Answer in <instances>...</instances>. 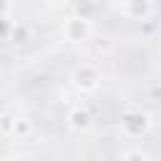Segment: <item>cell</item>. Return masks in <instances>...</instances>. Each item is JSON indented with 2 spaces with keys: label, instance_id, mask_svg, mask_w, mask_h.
Listing matches in <instances>:
<instances>
[{
  "label": "cell",
  "instance_id": "6",
  "mask_svg": "<svg viewBox=\"0 0 161 161\" xmlns=\"http://www.w3.org/2000/svg\"><path fill=\"white\" fill-rule=\"evenodd\" d=\"M8 40L13 45H25L30 40V28L25 23H13L10 25V33H8Z\"/></svg>",
  "mask_w": 161,
  "mask_h": 161
},
{
  "label": "cell",
  "instance_id": "12",
  "mask_svg": "<svg viewBox=\"0 0 161 161\" xmlns=\"http://www.w3.org/2000/svg\"><path fill=\"white\" fill-rule=\"evenodd\" d=\"M8 3H10V0H8Z\"/></svg>",
  "mask_w": 161,
  "mask_h": 161
},
{
  "label": "cell",
  "instance_id": "7",
  "mask_svg": "<svg viewBox=\"0 0 161 161\" xmlns=\"http://www.w3.org/2000/svg\"><path fill=\"white\" fill-rule=\"evenodd\" d=\"M30 131H33L30 121H28L25 116H15V121H13V128H10V136H15V138H25Z\"/></svg>",
  "mask_w": 161,
  "mask_h": 161
},
{
  "label": "cell",
  "instance_id": "1",
  "mask_svg": "<svg viewBox=\"0 0 161 161\" xmlns=\"http://www.w3.org/2000/svg\"><path fill=\"white\" fill-rule=\"evenodd\" d=\"M151 113L138 108V106H128L121 111V118H118V126H121V133L126 138H143L148 131H151Z\"/></svg>",
  "mask_w": 161,
  "mask_h": 161
},
{
  "label": "cell",
  "instance_id": "3",
  "mask_svg": "<svg viewBox=\"0 0 161 161\" xmlns=\"http://www.w3.org/2000/svg\"><path fill=\"white\" fill-rule=\"evenodd\" d=\"M70 80H73V86H75L80 93H96V91L101 88V70H98L96 65H91V63H80V65L73 70Z\"/></svg>",
  "mask_w": 161,
  "mask_h": 161
},
{
  "label": "cell",
  "instance_id": "2",
  "mask_svg": "<svg viewBox=\"0 0 161 161\" xmlns=\"http://www.w3.org/2000/svg\"><path fill=\"white\" fill-rule=\"evenodd\" d=\"M91 35H93V23H91V18L75 13V15H68V18L63 20V38H65L68 43L80 45V43H86Z\"/></svg>",
  "mask_w": 161,
  "mask_h": 161
},
{
  "label": "cell",
  "instance_id": "9",
  "mask_svg": "<svg viewBox=\"0 0 161 161\" xmlns=\"http://www.w3.org/2000/svg\"><path fill=\"white\" fill-rule=\"evenodd\" d=\"M13 121H15V113H3V116H0V131H3L5 136H10Z\"/></svg>",
  "mask_w": 161,
  "mask_h": 161
},
{
  "label": "cell",
  "instance_id": "10",
  "mask_svg": "<svg viewBox=\"0 0 161 161\" xmlns=\"http://www.w3.org/2000/svg\"><path fill=\"white\" fill-rule=\"evenodd\" d=\"M10 25H13V20L5 15V13H0V38H5L8 40V33H10Z\"/></svg>",
  "mask_w": 161,
  "mask_h": 161
},
{
  "label": "cell",
  "instance_id": "11",
  "mask_svg": "<svg viewBox=\"0 0 161 161\" xmlns=\"http://www.w3.org/2000/svg\"><path fill=\"white\" fill-rule=\"evenodd\" d=\"M48 3V8H65L70 0H45Z\"/></svg>",
  "mask_w": 161,
  "mask_h": 161
},
{
  "label": "cell",
  "instance_id": "5",
  "mask_svg": "<svg viewBox=\"0 0 161 161\" xmlns=\"http://www.w3.org/2000/svg\"><path fill=\"white\" fill-rule=\"evenodd\" d=\"M121 13L128 20H146L153 13V0H121Z\"/></svg>",
  "mask_w": 161,
  "mask_h": 161
},
{
  "label": "cell",
  "instance_id": "4",
  "mask_svg": "<svg viewBox=\"0 0 161 161\" xmlns=\"http://www.w3.org/2000/svg\"><path fill=\"white\" fill-rule=\"evenodd\" d=\"M68 128L75 131V133H86L91 126H93V113L86 108V106H73L68 111Z\"/></svg>",
  "mask_w": 161,
  "mask_h": 161
},
{
  "label": "cell",
  "instance_id": "8",
  "mask_svg": "<svg viewBox=\"0 0 161 161\" xmlns=\"http://www.w3.org/2000/svg\"><path fill=\"white\" fill-rule=\"evenodd\" d=\"M121 158L123 161H151V156L146 151H141V148H128V151L121 153Z\"/></svg>",
  "mask_w": 161,
  "mask_h": 161
}]
</instances>
